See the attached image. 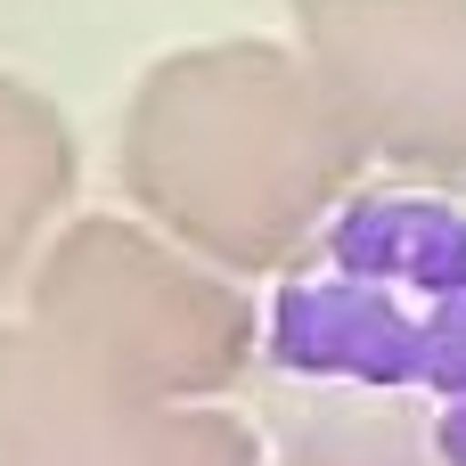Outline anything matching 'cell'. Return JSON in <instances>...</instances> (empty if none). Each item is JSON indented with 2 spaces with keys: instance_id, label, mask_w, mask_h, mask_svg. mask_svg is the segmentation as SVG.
Returning a JSON list of instances; mask_svg holds the SVG:
<instances>
[{
  "instance_id": "obj_5",
  "label": "cell",
  "mask_w": 466,
  "mask_h": 466,
  "mask_svg": "<svg viewBox=\"0 0 466 466\" xmlns=\"http://www.w3.org/2000/svg\"><path fill=\"white\" fill-rule=\"evenodd\" d=\"M0 466H262L254 426L139 401L74 369L41 328H0Z\"/></svg>"
},
{
  "instance_id": "obj_3",
  "label": "cell",
  "mask_w": 466,
  "mask_h": 466,
  "mask_svg": "<svg viewBox=\"0 0 466 466\" xmlns=\"http://www.w3.org/2000/svg\"><path fill=\"white\" fill-rule=\"evenodd\" d=\"M33 328L90 377L139 401H205L254 377L262 319L238 287L131 221H74L33 262Z\"/></svg>"
},
{
  "instance_id": "obj_2",
  "label": "cell",
  "mask_w": 466,
  "mask_h": 466,
  "mask_svg": "<svg viewBox=\"0 0 466 466\" xmlns=\"http://www.w3.org/2000/svg\"><path fill=\"white\" fill-rule=\"evenodd\" d=\"M360 131L279 41H205L139 74L123 115V188L221 270H295L360 197Z\"/></svg>"
},
{
  "instance_id": "obj_4",
  "label": "cell",
  "mask_w": 466,
  "mask_h": 466,
  "mask_svg": "<svg viewBox=\"0 0 466 466\" xmlns=\"http://www.w3.org/2000/svg\"><path fill=\"white\" fill-rule=\"evenodd\" d=\"M295 33L369 156L466 180V0H295Z\"/></svg>"
},
{
  "instance_id": "obj_6",
  "label": "cell",
  "mask_w": 466,
  "mask_h": 466,
  "mask_svg": "<svg viewBox=\"0 0 466 466\" xmlns=\"http://www.w3.org/2000/svg\"><path fill=\"white\" fill-rule=\"evenodd\" d=\"M74 197V131L66 115L0 74V279L41 246L57 205Z\"/></svg>"
},
{
  "instance_id": "obj_1",
  "label": "cell",
  "mask_w": 466,
  "mask_h": 466,
  "mask_svg": "<svg viewBox=\"0 0 466 466\" xmlns=\"http://www.w3.org/2000/svg\"><path fill=\"white\" fill-rule=\"evenodd\" d=\"M254 393L287 466H466V180L360 188L279 270Z\"/></svg>"
}]
</instances>
